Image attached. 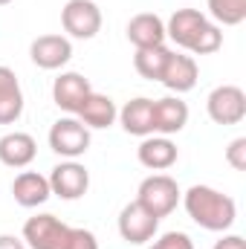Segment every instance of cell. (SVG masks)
I'll use <instances>...</instances> for the list:
<instances>
[{"label":"cell","instance_id":"23","mask_svg":"<svg viewBox=\"0 0 246 249\" xmlns=\"http://www.w3.org/2000/svg\"><path fill=\"white\" fill-rule=\"evenodd\" d=\"M148 249H194V241L185 232H165L159 241H154Z\"/></svg>","mask_w":246,"mask_h":249},{"label":"cell","instance_id":"12","mask_svg":"<svg viewBox=\"0 0 246 249\" xmlns=\"http://www.w3.org/2000/svg\"><path fill=\"white\" fill-rule=\"evenodd\" d=\"M29 55L41 70H58L72 58V44L64 35H41L32 41Z\"/></svg>","mask_w":246,"mask_h":249},{"label":"cell","instance_id":"10","mask_svg":"<svg viewBox=\"0 0 246 249\" xmlns=\"http://www.w3.org/2000/svg\"><path fill=\"white\" fill-rule=\"evenodd\" d=\"M151 122H154V133H159V136L180 133L188 124V105L177 96L157 99L151 105Z\"/></svg>","mask_w":246,"mask_h":249},{"label":"cell","instance_id":"8","mask_svg":"<svg viewBox=\"0 0 246 249\" xmlns=\"http://www.w3.org/2000/svg\"><path fill=\"white\" fill-rule=\"evenodd\" d=\"M157 229H159V220H157L139 200L127 203L122 209V214H119V235H122V241L133 244V247L154 241Z\"/></svg>","mask_w":246,"mask_h":249},{"label":"cell","instance_id":"22","mask_svg":"<svg viewBox=\"0 0 246 249\" xmlns=\"http://www.w3.org/2000/svg\"><path fill=\"white\" fill-rule=\"evenodd\" d=\"M209 15L223 26H238L246 20V0H209Z\"/></svg>","mask_w":246,"mask_h":249},{"label":"cell","instance_id":"11","mask_svg":"<svg viewBox=\"0 0 246 249\" xmlns=\"http://www.w3.org/2000/svg\"><path fill=\"white\" fill-rule=\"evenodd\" d=\"M90 93H93V87L81 72H61L53 84V102L67 113H78V107L84 105V99Z\"/></svg>","mask_w":246,"mask_h":249},{"label":"cell","instance_id":"18","mask_svg":"<svg viewBox=\"0 0 246 249\" xmlns=\"http://www.w3.org/2000/svg\"><path fill=\"white\" fill-rule=\"evenodd\" d=\"M136 157L145 168L151 171H165L177 162V145L168 136H145L142 145L136 148Z\"/></svg>","mask_w":246,"mask_h":249},{"label":"cell","instance_id":"3","mask_svg":"<svg viewBox=\"0 0 246 249\" xmlns=\"http://www.w3.org/2000/svg\"><path fill=\"white\" fill-rule=\"evenodd\" d=\"M183 206L188 217L209 232H226L238 217L235 200L211 186H191L183 194Z\"/></svg>","mask_w":246,"mask_h":249},{"label":"cell","instance_id":"15","mask_svg":"<svg viewBox=\"0 0 246 249\" xmlns=\"http://www.w3.org/2000/svg\"><path fill=\"white\" fill-rule=\"evenodd\" d=\"M12 194H15V203L23 206V209H35V206H41L53 197L50 180L38 171H20L12 183Z\"/></svg>","mask_w":246,"mask_h":249},{"label":"cell","instance_id":"4","mask_svg":"<svg viewBox=\"0 0 246 249\" xmlns=\"http://www.w3.org/2000/svg\"><path fill=\"white\" fill-rule=\"evenodd\" d=\"M180 197H183V191H180V186H177L174 177H168V174H151V177H145V180L139 183V197H136V200H139L157 220H162V217H168V214L177 209Z\"/></svg>","mask_w":246,"mask_h":249},{"label":"cell","instance_id":"2","mask_svg":"<svg viewBox=\"0 0 246 249\" xmlns=\"http://www.w3.org/2000/svg\"><path fill=\"white\" fill-rule=\"evenodd\" d=\"M23 244L29 249H99L90 229L61 223L55 214H35L23 223Z\"/></svg>","mask_w":246,"mask_h":249},{"label":"cell","instance_id":"13","mask_svg":"<svg viewBox=\"0 0 246 249\" xmlns=\"http://www.w3.org/2000/svg\"><path fill=\"white\" fill-rule=\"evenodd\" d=\"M200 78V70H197V61L191 55H180V53H171L168 61H165V70L159 75V81L171 90V93H188L194 90Z\"/></svg>","mask_w":246,"mask_h":249},{"label":"cell","instance_id":"6","mask_svg":"<svg viewBox=\"0 0 246 249\" xmlns=\"http://www.w3.org/2000/svg\"><path fill=\"white\" fill-rule=\"evenodd\" d=\"M61 26L70 38L90 41L102 29V12L93 0H70L61 9Z\"/></svg>","mask_w":246,"mask_h":249},{"label":"cell","instance_id":"7","mask_svg":"<svg viewBox=\"0 0 246 249\" xmlns=\"http://www.w3.org/2000/svg\"><path fill=\"white\" fill-rule=\"evenodd\" d=\"M50 148L58 157L78 160L90 148V127H84V124L78 122V119H72V116L58 119V122L50 127Z\"/></svg>","mask_w":246,"mask_h":249},{"label":"cell","instance_id":"26","mask_svg":"<svg viewBox=\"0 0 246 249\" xmlns=\"http://www.w3.org/2000/svg\"><path fill=\"white\" fill-rule=\"evenodd\" d=\"M0 249H26V244L15 235H0Z\"/></svg>","mask_w":246,"mask_h":249},{"label":"cell","instance_id":"24","mask_svg":"<svg viewBox=\"0 0 246 249\" xmlns=\"http://www.w3.org/2000/svg\"><path fill=\"white\" fill-rule=\"evenodd\" d=\"M226 162L235 168V171H246V136H238L229 142L226 148Z\"/></svg>","mask_w":246,"mask_h":249},{"label":"cell","instance_id":"25","mask_svg":"<svg viewBox=\"0 0 246 249\" xmlns=\"http://www.w3.org/2000/svg\"><path fill=\"white\" fill-rule=\"evenodd\" d=\"M211 249H246V241L241 235H223Z\"/></svg>","mask_w":246,"mask_h":249},{"label":"cell","instance_id":"16","mask_svg":"<svg viewBox=\"0 0 246 249\" xmlns=\"http://www.w3.org/2000/svg\"><path fill=\"white\" fill-rule=\"evenodd\" d=\"M127 41L136 50H148V47L165 44V23H162V18L151 15V12H142V15L130 18V23H127Z\"/></svg>","mask_w":246,"mask_h":249},{"label":"cell","instance_id":"20","mask_svg":"<svg viewBox=\"0 0 246 249\" xmlns=\"http://www.w3.org/2000/svg\"><path fill=\"white\" fill-rule=\"evenodd\" d=\"M151 105H154L151 99L139 96V99H130L122 110H119V116H116V119L122 122V127L130 133V136H151V133H154Z\"/></svg>","mask_w":246,"mask_h":249},{"label":"cell","instance_id":"1","mask_svg":"<svg viewBox=\"0 0 246 249\" xmlns=\"http://www.w3.org/2000/svg\"><path fill=\"white\" fill-rule=\"evenodd\" d=\"M165 38L194 55H211L223 47L220 26L209 23V18L197 9H177L165 23Z\"/></svg>","mask_w":246,"mask_h":249},{"label":"cell","instance_id":"27","mask_svg":"<svg viewBox=\"0 0 246 249\" xmlns=\"http://www.w3.org/2000/svg\"><path fill=\"white\" fill-rule=\"evenodd\" d=\"M6 3H12V0H0V6H6Z\"/></svg>","mask_w":246,"mask_h":249},{"label":"cell","instance_id":"17","mask_svg":"<svg viewBox=\"0 0 246 249\" xmlns=\"http://www.w3.org/2000/svg\"><path fill=\"white\" fill-rule=\"evenodd\" d=\"M78 122L84 127H93V130H105L116 122L119 110H116V102L110 96H102V93H90L84 99V105L78 107Z\"/></svg>","mask_w":246,"mask_h":249},{"label":"cell","instance_id":"21","mask_svg":"<svg viewBox=\"0 0 246 249\" xmlns=\"http://www.w3.org/2000/svg\"><path fill=\"white\" fill-rule=\"evenodd\" d=\"M168 55H171V50H168L165 44H159V47H148V50H136V55H133V67H136V72H139L142 78H148V81H159Z\"/></svg>","mask_w":246,"mask_h":249},{"label":"cell","instance_id":"14","mask_svg":"<svg viewBox=\"0 0 246 249\" xmlns=\"http://www.w3.org/2000/svg\"><path fill=\"white\" fill-rule=\"evenodd\" d=\"M38 154V142L32 133L23 130H12L6 136H0V162L9 168H26Z\"/></svg>","mask_w":246,"mask_h":249},{"label":"cell","instance_id":"19","mask_svg":"<svg viewBox=\"0 0 246 249\" xmlns=\"http://www.w3.org/2000/svg\"><path fill=\"white\" fill-rule=\"evenodd\" d=\"M23 113V90L18 75L0 64V124H12Z\"/></svg>","mask_w":246,"mask_h":249},{"label":"cell","instance_id":"5","mask_svg":"<svg viewBox=\"0 0 246 249\" xmlns=\"http://www.w3.org/2000/svg\"><path fill=\"white\" fill-rule=\"evenodd\" d=\"M206 110L217 124H241L246 119V93L235 84H220L209 93Z\"/></svg>","mask_w":246,"mask_h":249},{"label":"cell","instance_id":"9","mask_svg":"<svg viewBox=\"0 0 246 249\" xmlns=\"http://www.w3.org/2000/svg\"><path fill=\"white\" fill-rule=\"evenodd\" d=\"M47 180H50V191H53L55 197H61V200H78V197H84L87 188H90V174H87V168H84L81 162H75V160H67L61 165H55Z\"/></svg>","mask_w":246,"mask_h":249}]
</instances>
